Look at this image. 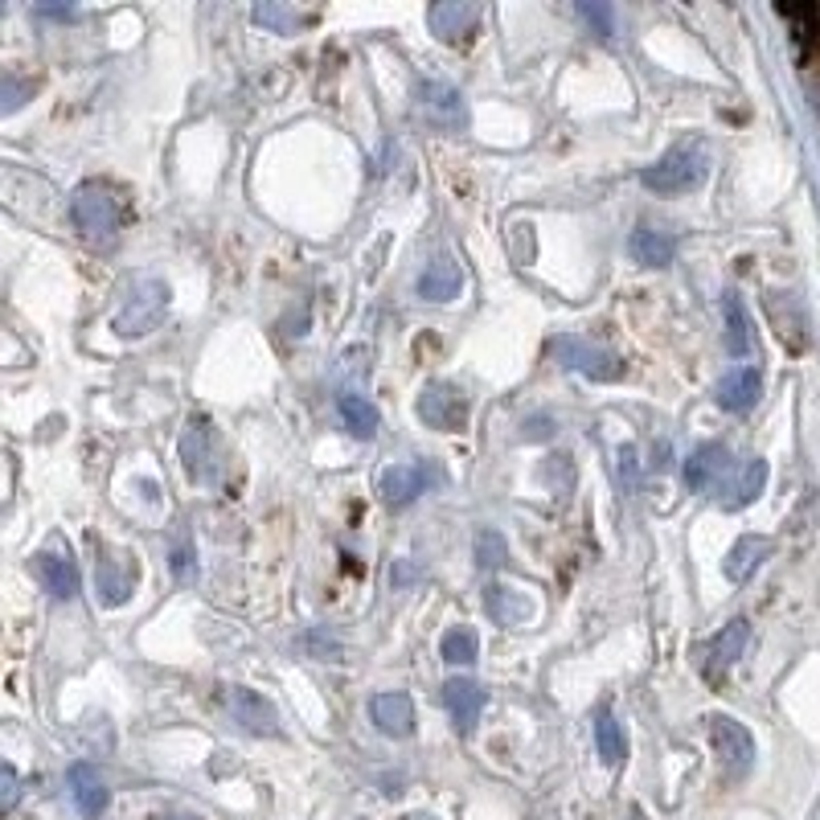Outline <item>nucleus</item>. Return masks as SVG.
I'll return each instance as SVG.
<instances>
[{"mask_svg": "<svg viewBox=\"0 0 820 820\" xmlns=\"http://www.w3.org/2000/svg\"><path fill=\"white\" fill-rule=\"evenodd\" d=\"M709 172V156L697 140H686V144H672L656 165H649L640 172V185L656 189V193H686V189H697L706 181Z\"/></svg>", "mask_w": 820, "mask_h": 820, "instance_id": "1", "label": "nucleus"}, {"mask_svg": "<svg viewBox=\"0 0 820 820\" xmlns=\"http://www.w3.org/2000/svg\"><path fill=\"white\" fill-rule=\"evenodd\" d=\"M165 312H168V283L156 280V276H140V280H131L124 308L115 312V333L119 336L152 333Z\"/></svg>", "mask_w": 820, "mask_h": 820, "instance_id": "2", "label": "nucleus"}, {"mask_svg": "<svg viewBox=\"0 0 820 820\" xmlns=\"http://www.w3.org/2000/svg\"><path fill=\"white\" fill-rule=\"evenodd\" d=\"M71 222L87 243H112L119 230V202L107 185H78L71 197Z\"/></svg>", "mask_w": 820, "mask_h": 820, "instance_id": "3", "label": "nucleus"}, {"mask_svg": "<svg viewBox=\"0 0 820 820\" xmlns=\"http://www.w3.org/2000/svg\"><path fill=\"white\" fill-rule=\"evenodd\" d=\"M550 354L559 357L566 370L582 373V377H591V382H619V377H624V361H619L612 349L587 341V336H571V333L554 336V341H550Z\"/></svg>", "mask_w": 820, "mask_h": 820, "instance_id": "4", "label": "nucleus"}, {"mask_svg": "<svg viewBox=\"0 0 820 820\" xmlns=\"http://www.w3.org/2000/svg\"><path fill=\"white\" fill-rule=\"evenodd\" d=\"M181 460H185L189 481L197 485H214L222 476V444L209 419H189L185 435H181Z\"/></svg>", "mask_w": 820, "mask_h": 820, "instance_id": "5", "label": "nucleus"}, {"mask_svg": "<svg viewBox=\"0 0 820 820\" xmlns=\"http://www.w3.org/2000/svg\"><path fill=\"white\" fill-rule=\"evenodd\" d=\"M414 112L435 131H464L467 128V99L448 82H419L414 87Z\"/></svg>", "mask_w": 820, "mask_h": 820, "instance_id": "6", "label": "nucleus"}, {"mask_svg": "<svg viewBox=\"0 0 820 820\" xmlns=\"http://www.w3.org/2000/svg\"><path fill=\"white\" fill-rule=\"evenodd\" d=\"M414 410H419V419L435 431H460L467 423V398L464 390L451 386V382H427V386L419 390Z\"/></svg>", "mask_w": 820, "mask_h": 820, "instance_id": "7", "label": "nucleus"}, {"mask_svg": "<svg viewBox=\"0 0 820 820\" xmlns=\"http://www.w3.org/2000/svg\"><path fill=\"white\" fill-rule=\"evenodd\" d=\"M226 709H230V722H239V730H246V734L280 739V714L262 693L246 690V686H230L226 690Z\"/></svg>", "mask_w": 820, "mask_h": 820, "instance_id": "8", "label": "nucleus"}, {"mask_svg": "<svg viewBox=\"0 0 820 820\" xmlns=\"http://www.w3.org/2000/svg\"><path fill=\"white\" fill-rule=\"evenodd\" d=\"M709 734H714V746H718V759H722V771L730 780H743L751 764H755V739L746 734L743 722H734L727 714H714L709 718Z\"/></svg>", "mask_w": 820, "mask_h": 820, "instance_id": "9", "label": "nucleus"}, {"mask_svg": "<svg viewBox=\"0 0 820 820\" xmlns=\"http://www.w3.org/2000/svg\"><path fill=\"white\" fill-rule=\"evenodd\" d=\"M94 582H99V603L119 607V603H128L131 587H136V562L128 554H112L103 546L99 559H94Z\"/></svg>", "mask_w": 820, "mask_h": 820, "instance_id": "10", "label": "nucleus"}, {"mask_svg": "<svg viewBox=\"0 0 820 820\" xmlns=\"http://www.w3.org/2000/svg\"><path fill=\"white\" fill-rule=\"evenodd\" d=\"M427 485H431L427 464L410 460V464L386 467V472H382V481H377V492H382V501L394 504V509H407L410 501H419V497L427 492Z\"/></svg>", "mask_w": 820, "mask_h": 820, "instance_id": "11", "label": "nucleus"}, {"mask_svg": "<svg viewBox=\"0 0 820 820\" xmlns=\"http://www.w3.org/2000/svg\"><path fill=\"white\" fill-rule=\"evenodd\" d=\"M476 21H481V4H467V0H439V4L427 9L431 34L439 41H448V46L464 41L476 29Z\"/></svg>", "mask_w": 820, "mask_h": 820, "instance_id": "12", "label": "nucleus"}, {"mask_svg": "<svg viewBox=\"0 0 820 820\" xmlns=\"http://www.w3.org/2000/svg\"><path fill=\"white\" fill-rule=\"evenodd\" d=\"M444 702H448V714H451V722H456V730H460V734H472L488 706V693L481 690L476 681H467V677H451L448 686H444Z\"/></svg>", "mask_w": 820, "mask_h": 820, "instance_id": "13", "label": "nucleus"}, {"mask_svg": "<svg viewBox=\"0 0 820 820\" xmlns=\"http://www.w3.org/2000/svg\"><path fill=\"white\" fill-rule=\"evenodd\" d=\"M34 575L41 578V587L54 599H75L78 595V566L71 554L62 550H41L34 559Z\"/></svg>", "mask_w": 820, "mask_h": 820, "instance_id": "14", "label": "nucleus"}, {"mask_svg": "<svg viewBox=\"0 0 820 820\" xmlns=\"http://www.w3.org/2000/svg\"><path fill=\"white\" fill-rule=\"evenodd\" d=\"M370 718L377 722L382 734L407 739L410 730H414V702H410L407 693H377L370 702Z\"/></svg>", "mask_w": 820, "mask_h": 820, "instance_id": "15", "label": "nucleus"}, {"mask_svg": "<svg viewBox=\"0 0 820 820\" xmlns=\"http://www.w3.org/2000/svg\"><path fill=\"white\" fill-rule=\"evenodd\" d=\"M66 780H71V796H75L82 817H99V812L107 808V800H112L107 783H103V776H99L91 764H71Z\"/></svg>", "mask_w": 820, "mask_h": 820, "instance_id": "16", "label": "nucleus"}, {"mask_svg": "<svg viewBox=\"0 0 820 820\" xmlns=\"http://www.w3.org/2000/svg\"><path fill=\"white\" fill-rule=\"evenodd\" d=\"M727 472H730V451L722 448V444H702V448L686 460V485H690L693 492H702V488L718 485Z\"/></svg>", "mask_w": 820, "mask_h": 820, "instance_id": "17", "label": "nucleus"}, {"mask_svg": "<svg viewBox=\"0 0 820 820\" xmlns=\"http://www.w3.org/2000/svg\"><path fill=\"white\" fill-rule=\"evenodd\" d=\"M764 559H771V538H755V534H746V538H739L734 546H730L722 571H727L730 582H746V578L764 566Z\"/></svg>", "mask_w": 820, "mask_h": 820, "instance_id": "18", "label": "nucleus"}, {"mask_svg": "<svg viewBox=\"0 0 820 820\" xmlns=\"http://www.w3.org/2000/svg\"><path fill=\"white\" fill-rule=\"evenodd\" d=\"M628 251H632V259L640 262V267H669L672 255H677V243H672V234H665V230L636 226L632 239H628Z\"/></svg>", "mask_w": 820, "mask_h": 820, "instance_id": "19", "label": "nucleus"}, {"mask_svg": "<svg viewBox=\"0 0 820 820\" xmlns=\"http://www.w3.org/2000/svg\"><path fill=\"white\" fill-rule=\"evenodd\" d=\"M746 649V619H730L722 632L709 640L706 649V672L709 677H718V672H727L739 656H743Z\"/></svg>", "mask_w": 820, "mask_h": 820, "instance_id": "20", "label": "nucleus"}, {"mask_svg": "<svg viewBox=\"0 0 820 820\" xmlns=\"http://www.w3.org/2000/svg\"><path fill=\"white\" fill-rule=\"evenodd\" d=\"M460 287H464V271L451 259H435L419 280V296L431 299V304H448V299L460 296Z\"/></svg>", "mask_w": 820, "mask_h": 820, "instance_id": "21", "label": "nucleus"}, {"mask_svg": "<svg viewBox=\"0 0 820 820\" xmlns=\"http://www.w3.org/2000/svg\"><path fill=\"white\" fill-rule=\"evenodd\" d=\"M759 398V370L755 366H739L718 382V407L722 410H746Z\"/></svg>", "mask_w": 820, "mask_h": 820, "instance_id": "22", "label": "nucleus"}, {"mask_svg": "<svg viewBox=\"0 0 820 820\" xmlns=\"http://www.w3.org/2000/svg\"><path fill=\"white\" fill-rule=\"evenodd\" d=\"M485 607L488 615L501 624V628H517V624H525L529 619V599L522 595V591H513V587H501V582H492L485 591Z\"/></svg>", "mask_w": 820, "mask_h": 820, "instance_id": "23", "label": "nucleus"}, {"mask_svg": "<svg viewBox=\"0 0 820 820\" xmlns=\"http://www.w3.org/2000/svg\"><path fill=\"white\" fill-rule=\"evenodd\" d=\"M767 485V460H759V456H751L743 467H739V476L727 485V497H722V504L727 509H743L746 501H755L759 492H764Z\"/></svg>", "mask_w": 820, "mask_h": 820, "instance_id": "24", "label": "nucleus"}, {"mask_svg": "<svg viewBox=\"0 0 820 820\" xmlns=\"http://www.w3.org/2000/svg\"><path fill=\"white\" fill-rule=\"evenodd\" d=\"M595 746H599V759L607 767L624 764V755H628V739H624V727L615 722L612 706L595 709Z\"/></svg>", "mask_w": 820, "mask_h": 820, "instance_id": "25", "label": "nucleus"}, {"mask_svg": "<svg viewBox=\"0 0 820 820\" xmlns=\"http://www.w3.org/2000/svg\"><path fill=\"white\" fill-rule=\"evenodd\" d=\"M722 312H727V349L734 357H746L755 349V333H751V317H746L743 299L727 292L722 296Z\"/></svg>", "mask_w": 820, "mask_h": 820, "instance_id": "26", "label": "nucleus"}, {"mask_svg": "<svg viewBox=\"0 0 820 820\" xmlns=\"http://www.w3.org/2000/svg\"><path fill=\"white\" fill-rule=\"evenodd\" d=\"M336 410H341V419H345V427L354 431L357 439H373L377 435V407H373L370 398H361V394H341L336 398Z\"/></svg>", "mask_w": 820, "mask_h": 820, "instance_id": "27", "label": "nucleus"}, {"mask_svg": "<svg viewBox=\"0 0 820 820\" xmlns=\"http://www.w3.org/2000/svg\"><path fill=\"white\" fill-rule=\"evenodd\" d=\"M255 21L271 34H296L299 25L308 21V13H299L292 4H280V0H262V4H255Z\"/></svg>", "mask_w": 820, "mask_h": 820, "instance_id": "28", "label": "nucleus"}, {"mask_svg": "<svg viewBox=\"0 0 820 820\" xmlns=\"http://www.w3.org/2000/svg\"><path fill=\"white\" fill-rule=\"evenodd\" d=\"M439 653H444L448 665H472L481 656V636L472 632V628H451L439 640Z\"/></svg>", "mask_w": 820, "mask_h": 820, "instance_id": "29", "label": "nucleus"}, {"mask_svg": "<svg viewBox=\"0 0 820 820\" xmlns=\"http://www.w3.org/2000/svg\"><path fill=\"white\" fill-rule=\"evenodd\" d=\"M509 562V546H504L501 529H481L476 534V566L481 571H501Z\"/></svg>", "mask_w": 820, "mask_h": 820, "instance_id": "30", "label": "nucleus"}, {"mask_svg": "<svg viewBox=\"0 0 820 820\" xmlns=\"http://www.w3.org/2000/svg\"><path fill=\"white\" fill-rule=\"evenodd\" d=\"M578 17L587 21L599 38H612L615 34V9L603 4V0H582V4H578Z\"/></svg>", "mask_w": 820, "mask_h": 820, "instance_id": "31", "label": "nucleus"}, {"mask_svg": "<svg viewBox=\"0 0 820 820\" xmlns=\"http://www.w3.org/2000/svg\"><path fill=\"white\" fill-rule=\"evenodd\" d=\"M615 460H619V481H624V488L632 492V488H636V476H640V464H636V448H632V444H624Z\"/></svg>", "mask_w": 820, "mask_h": 820, "instance_id": "32", "label": "nucleus"}, {"mask_svg": "<svg viewBox=\"0 0 820 820\" xmlns=\"http://www.w3.org/2000/svg\"><path fill=\"white\" fill-rule=\"evenodd\" d=\"M21 94H25V87H21V82H17L13 75H4V82H0V99H4V103H0V112H4V115L17 112V107H21Z\"/></svg>", "mask_w": 820, "mask_h": 820, "instance_id": "33", "label": "nucleus"}, {"mask_svg": "<svg viewBox=\"0 0 820 820\" xmlns=\"http://www.w3.org/2000/svg\"><path fill=\"white\" fill-rule=\"evenodd\" d=\"M172 575L181 578V582L197 578V566H193V554H189V546H177V550H172Z\"/></svg>", "mask_w": 820, "mask_h": 820, "instance_id": "34", "label": "nucleus"}, {"mask_svg": "<svg viewBox=\"0 0 820 820\" xmlns=\"http://www.w3.org/2000/svg\"><path fill=\"white\" fill-rule=\"evenodd\" d=\"M0 780H4V800H0V808H4V812H13V808H17V796H21L17 771L4 764V771H0Z\"/></svg>", "mask_w": 820, "mask_h": 820, "instance_id": "35", "label": "nucleus"}, {"mask_svg": "<svg viewBox=\"0 0 820 820\" xmlns=\"http://www.w3.org/2000/svg\"><path fill=\"white\" fill-rule=\"evenodd\" d=\"M550 431H554V427H550V419H546V414H538V419H529V423H525L522 435H525V439H546Z\"/></svg>", "mask_w": 820, "mask_h": 820, "instance_id": "36", "label": "nucleus"}, {"mask_svg": "<svg viewBox=\"0 0 820 820\" xmlns=\"http://www.w3.org/2000/svg\"><path fill=\"white\" fill-rule=\"evenodd\" d=\"M410 578H419V566H414V562H398V566L390 571V582H394V587H407Z\"/></svg>", "mask_w": 820, "mask_h": 820, "instance_id": "37", "label": "nucleus"}, {"mask_svg": "<svg viewBox=\"0 0 820 820\" xmlns=\"http://www.w3.org/2000/svg\"><path fill=\"white\" fill-rule=\"evenodd\" d=\"M38 13H41V17H62V21L75 17V9H71V4H38Z\"/></svg>", "mask_w": 820, "mask_h": 820, "instance_id": "38", "label": "nucleus"}, {"mask_svg": "<svg viewBox=\"0 0 820 820\" xmlns=\"http://www.w3.org/2000/svg\"><path fill=\"white\" fill-rule=\"evenodd\" d=\"M653 464H656V467L669 464V444H661V448H656V460H653Z\"/></svg>", "mask_w": 820, "mask_h": 820, "instance_id": "39", "label": "nucleus"}, {"mask_svg": "<svg viewBox=\"0 0 820 820\" xmlns=\"http://www.w3.org/2000/svg\"><path fill=\"white\" fill-rule=\"evenodd\" d=\"M161 820H189V817H161Z\"/></svg>", "mask_w": 820, "mask_h": 820, "instance_id": "40", "label": "nucleus"}]
</instances>
